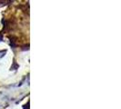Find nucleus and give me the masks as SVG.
Masks as SVG:
<instances>
[{
    "instance_id": "f257e3e1",
    "label": "nucleus",
    "mask_w": 121,
    "mask_h": 109,
    "mask_svg": "<svg viewBox=\"0 0 121 109\" xmlns=\"http://www.w3.org/2000/svg\"><path fill=\"white\" fill-rule=\"evenodd\" d=\"M5 54H6V51H0V58H2L4 55H5Z\"/></svg>"
},
{
    "instance_id": "f03ea898",
    "label": "nucleus",
    "mask_w": 121,
    "mask_h": 109,
    "mask_svg": "<svg viewBox=\"0 0 121 109\" xmlns=\"http://www.w3.org/2000/svg\"><path fill=\"white\" fill-rule=\"evenodd\" d=\"M3 41V36L0 34V42H2Z\"/></svg>"
}]
</instances>
